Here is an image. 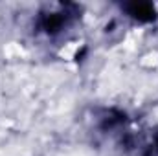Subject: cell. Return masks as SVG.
Listing matches in <instances>:
<instances>
[{"mask_svg":"<svg viewBox=\"0 0 158 156\" xmlns=\"http://www.w3.org/2000/svg\"><path fill=\"white\" fill-rule=\"evenodd\" d=\"M70 17L72 15H68L64 9L55 11V13H50V15H42L40 17V28L46 33H57V31H61L68 24Z\"/></svg>","mask_w":158,"mask_h":156,"instance_id":"cell-1","label":"cell"},{"mask_svg":"<svg viewBox=\"0 0 158 156\" xmlns=\"http://www.w3.org/2000/svg\"><path fill=\"white\" fill-rule=\"evenodd\" d=\"M125 9L129 11L131 17L142 20V22H149V20H155L156 13H155V7L151 4H129L125 6Z\"/></svg>","mask_w":158,"mask_h":156,"instance_id":"cell-2","label":"cell"}]
</instances>
